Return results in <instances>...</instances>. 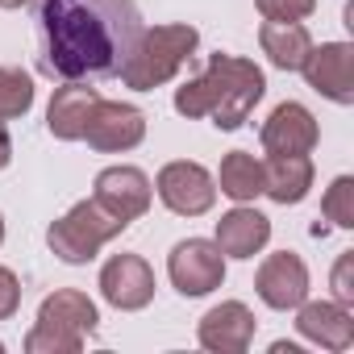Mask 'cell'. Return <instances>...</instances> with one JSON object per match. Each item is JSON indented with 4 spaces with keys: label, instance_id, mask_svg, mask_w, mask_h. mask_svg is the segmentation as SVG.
<instances>
[{
    "label": "cell",
    "instance_id": "obj_1",
    "mask_svg": "<svg viewBox=\"0 0 354 354\" xmlns=\"http://www.w3.org/2000/svg\"><path fill=\"white\" fill-rule=\"evenodd\" d=\"M133 0H38V67L59 80H104L142 38Z\"/></svg>",
    "mask_w": 354,
    "mask_h": 354
},
{
    "label": "cell",
    "instance_id": "obj_2",
    "mask_svg": "<svg viewBox=\"0 0 354 354\" xmlns=\"http://www.w3.org/2000/svg\"><path fill=\"white\" fill-rule=\"evenodd\" d=\"M267 80L250 59L238 55H209L205 75L188 80L180 92H175V113L184 117H213L217 129H238L254 104L263 100Z\"/></svg>",
    "mask_w": 354,
    "mask_h": 354
},
{
    "label": "cell",
    "instance_id": "obj_3",
    "mask_svg": "<svg viewBox=\"0 0 354 354\" xmlns=\"http://www.w3.org/2000/svg\"><path fill=\"white\" fill-rule=\"evenodd\" d=\"M201 46V34L192 26H154V30H142L133 55L125 59V67L117 71L125 88L133 92H150L158 84H167L175 71H180L192 50Z\"/></svg>",
    "mask_w": 354,
    "mask_h": 354
},
{
    "label": "cell",
    "instance_id": "obj_4",
    "mask_svg": "<svg viewBox=\"0 0 354 354\" xmlns=\"http://www.w3.org/2000/svg\"><path fill=\"white\" fill-rule=\"evenodd\" d=\"M121 230H125L121 217H113L96 201H80L67 217H59L46 230V242L63 263H92L100 254V246H109Z\"/></svg>",
    "mask_w": 354,
    "mask_h": 354
},
{
    "label": "cell",
    "instance_id": "obj_5",
    "mask_svg": "<svg viewBox=\"0 0 354 354\" xmlns=\"http://www.w3.org/2000/svg\"><path fill=\"white\" fill-rule=\"evenodd\" d=\"M167 275L184 296H209L213 288L225 283V254L209 238H188V242H180L171 250Z\"/></svg>",
    "mask_w": 354,
    "mask_h": 354
},
{
    "label": "cell",
    "instance_id": "obj_6",
    "mask_svg": "<svg viewBox=\"0 0 354 354\" xmlns=\"http://www.w3.org/2000/svg\"><path fill=\"white\" fill-rule=\"evenodd\" d=\"M154 188H158V201H162L171 213H180V217H201V213H209L213 201H217L213 175H209L201 162H188V158L167 162V167L158 171Z\"/></svg>",
    "mask_w": 354,
    "mask_h": 354
},
{
    "label": "cell",
    "instance_id": "obj_7",
    "mask_svg": "<svg viewBox=\"0 0 354 354\" xmlns=\"http://www.w3.org/2000/svg\"><path fill=\"white\" fill-rule=\"evenodd\" d=\"M308 88L329 96L333 104H354V46L350 42H321L300 63Z\"/></svg>",
    "mask_w": 354,
    "mask_h": 354
},
{
    "label": "cell",
    "instance_id": "obj_8",
    "mask_svg": "<svg viewBox=\"0 0 354 354\" xmlns=\"http://www.w3.org/2000/svg\"><path fill=\"white\" fill-rule=\"evenodd\" d=\"M146 138V117L133 109V104H121V100H96L88 125H84V142L92 150H133L138 142Z\"/></svg>",
    "mask_w": 354,
    "mask_h": 354
},
{
    "label": "cell",
    "instance_id": "obj_9",
    "mask_svg": "<svg viewBox=\"0 0 354 354\" xmlns=\"http://www.w3.org/2000/svg\"><path fill=\"white\" fill-rule=\"evenodd\" d=\"M100 296L121 313H138L154 300V271L138 254H113L100 267Z\"/></svg>",
    "mask_w": 354,
    "mask_h": 354
},
{
    "label": "cell",
    "instance_id": "obj_10",
    "mask_svg": "<svg viewBox=\"0 0 354 354\" xmlns=\"http://www.w3.org/2000/svg\"><path fill=\"white\" fill-rule=\"evenodd\" d=\"M92 201L129 225V221H138L150 209V180H146V171H138V167H104L96 175Z\"/></svg>",
    "mask_w": 354,
    "mask_h": 354
},
{
    "label": "cell",
    "instance_id": "obj_11",
    "mask_svg": "<svg viewBox=\"0 0 354 354\" xmlns=\"http://www.w3.org/2000/svg\"><path fill=\"white\" fill-rule=\"evenodd\" d=\"M254 292H259V300L267 308H279V313L296 308L308 296V267H304V259L292 254V250L271 254L259 267V275H254Z\"/></svg>",
    "mask_w": 354,
    "mask_h": 354
},
{
    "label": "cell",
    "instance_id": "obj_12",
    "mask_svg": "<svg viewBox=\"0 0 354 354\" xmlns=\"http://www.w3.org/2000/svg\"><path fill=\"white\" fill-rule=\"evenodd\" d=\"M317 138H321L317 117L296 100H283L263 121V150L267 154H308L317 146Z\"/></svg>",
    "mask_w": 354,
    "mask_h": 354
},
{
    "label": "cell",
    "instance_id": "obj_13",
    "mask_svg": "<svg viewBox=\"0 0 354 354\" xmlns=\"http://www.w3.org/2000/svg\"><path fill=\"white\" fill-rule=\"evenodd\" d=\"M196 337H201L205 350L242 354V350L254 342V313H250L242 300H225V304H217V308H209V313L201 317Z\"/></svg>",
    "mask_w": 354,
    "mask_h": 354
},
{
    "label": "cell",
    "instance_id": "obj_14",
    "mask_svg": "<svg viewBox=\"0 0 354 354\" xmlns=\"http://www.w3.org/2000/svg\"><path fill=\"white\" fill-rule=\"evenodd\" d=\"M296 308H300L296 313V329L308 342H317L325 350H346L354 342V321H350L346 304H337V300H313V304H304L300 300Z\"/></svg>",
    "mask_w": 354,
    "mask_h": 354
},
{
    "label": "cell",
    "instance_id": "obj_15",
    "mask_svg": "<svg viewBox=\"0 0 354 354\" xmlns=\"http://www.w3.org/2000/svg\"><path fill=\"white\" fill-rule=\"evenodd\" d=\"M96 100H100L96 88H88V84H80V80H67V88H59V92L50 96V109H46L50 133H55L59 142H80L88 117H92V109H96Z\"/></svg>",
    "mask_w": 354,
    "mask_h": 354
},
{
    "label": "cell",
    "instance_id": "obj_16",
    "mask_svg": "<svg viewBox=\"0 0 354 354\" xmlns=\"http://www.w3.org/2000/svg\"><path fill=\"white\" fill-rule=\"evenodd\" d=\"M267 238H271V221H267L259 209L238 205V209H230V213L217 221V246H221V254H230V259H254V254L267 246Z\"/></svg>",
    "mask_w": 354,
    "mask_h": 354
},
{
    "label": "cell",
    "instance_id": "obj_17",
    "mask_svg": "<svg viewBox=\"0 0 354 354\" xmlns=\"http://www.w3.org/2000/svg\"><path fill=\"white\" fill-rule=\"evenodd\" d=\"M313 188V162L308 154H271L263 162V192L275 205H300Z\"/></svg>",
    "mask_w": 354,
    "mask_h": 354
},
{
    "label": "cell",
    "instance_id": "obj_18",
    "mask_svg": "<svg viewBox=\"0 0 354 354\" xmlns=\"http://www.w3.org/2000/svg\"><path fill=\"white\" fill-rule=\"evenodd\" d=\"M259 46L263 55L279 67V71H300L304 55L313 50V38L300 21H263L259 30Z\"/></svg>",
    "mask_w": 354,
    "mask_h": 354
},
{
    "label": "cell",
    "instance_id": "obj_19",
    "mask_svg": "<svg viewBox=\"0 0 354 354\" xmlns=\"http://www.w3.org/2000/svg\"><path fill=\"white\" fill-rule=\"evenodd\" d=\"M38 321L59 325V329H71V333H92V329H96V321H100V313H96V304H92L84 292L63 288V292H55V296H46V300H42Z\"/></svg>",
    "mask_w": 354,
    "mask_h": 354
},
{
    "label": "cell",
    "instance_id": "obj_20",
    "mask_svg": "<svg viewBox=\"0 0 354 354\" xmlns=\"http://www.w3.org/2000/svg\"><path fill=\"white\" fill-rule=\"evenodd\" d=\"M217 184L230 201L238 205H250L254 196H263V162L246 150H230L221 158V175H217Z\"/></svg>",
    "mask_w": 354,
    "mask_h": 354
},
{
    "label": "cell",
    "instance_id": "obj_21",
    "mask_svg": "<svg viewBox=\"0 0 354 354\" xmlns=\"http://www.w3.org/2000/svg\"><path fill=\"white\" fill-rule=\"evenodd\" d=\"M34 109V80L21 67H0V121L26 117Z\"/></svg>",
    "mask_w": 354,
    "mask_h": 354
},
{
    "label": "cell",
    "instance_id": "obj_22",
    "mask_svg": "<svg viewBox=\"0 0 354 354\" xmlns=\"http://www.w3.org/2000/svg\"><path fill=\"white\" fill-rule=\"evenodd\" d=\"M26 350L30 354H80L84 350V333H71V329L38 321L30 329V337H26Z\"/></svg>",
    "mask_w": 354,
    "mask_h": 354
},
{
    "label": "cell",
    "instance_id": "obj_23",
    "mask_svg": "<svg viewBox=\"0 0 354 354\" xmlns=\"http://www.w3.org/2000/svg\"><path fill=\"white\" fill-rule=\"evenodd\" d=\"M321 213L337 230H350L354 225V180H350V175H337V180L329 184V192L321 201Z\"/></svg>",
    "mask_w": 354,
    "mask_h": 354
},
{
    "label": "cell",
    "instance_id": "obj_24",
    "mask_svg": "<svg viewBox=\"0 0 354 354\" xmlns=\"http://www.w3.org/2000/svg\"><path fill=\"white\" fill-rule=\"evenodd\" d=\"M317 9V0H259V13L267 21H304Z\"/></svg>",
    "mask_w": 354,
    "mask_h": 354
},
{
    "label": "cell",
    "instance_id": "obj_25",
    "mask_svg": "<svg viewBox=\"0 0 354 354\" xmlns=\"http://www.w3.org/2000/svg\"><path fill=\"white\" fill-rule=\"evenodd\" d=\"M333 300L337 304H350L354 300V250H346L333 267Z\"/></svg>",
    "mask_w": 354,
    "mask_h": 354
},
{
    "label": "cell",
    "instance_id": "obj_26",
    "mask_svg": "<svg viewBox=\"0 0 354 354\" xmlns=\"http://www.w3.org/2000/svg\"><path fill=\"white\" fill-rule=\"evenodd\" d=\"M21 304V283L9 267H0V321H9Z\"/></svg>",
    "mask_w": 354,
    "mask_h": 354
},
{
    "label": "cell",
    "instance_id": "obj_27",
    "mask_svg": "<svg viewBox=\"0 0 354 354\" xmlns=\"http://www.w3.org/2000/svg\"><path fill=\"white\" fill-rule=\"evenodd\" d=\"M9 158H13V138H9V129H5V121H0V171L9 167Z\"/></svg>",
    "mask_w": 354,
    "mask_h": 354
},
{
    "label": "cell",
    "instance_id": "obj_28",
    "mask_svg": "<svg viewBox=\"0 0 354 354\" xmlns=\"http://www.w3.org/2000/svg\"><path fill=\"white\" fill-rule=\"evenodd\" d=\"M21 5H30V0H0V9H21Z\"/></svg>",
    "mask_w": 354,
    "mask_h": 354
},
{
    "label": "cell",
    "instance_id": "obj_29",
    "mask_svg": "<svg viewBox=\"0 0 354 354\" xmlns=\"http://www.w3.org/2000/svg\"><path fill=\"white\" fill-rule=\"evenodd\" d=\"M0 242H5V217H0Z\"/></svg>",
    "mask_w": 354,
    "mask_h": 354
},
{
    "label": "cell",
    "instance_id": "obj_30",
    "mask_svg": "<svg viewBox=\"0 0 354 354\" xmlns=\"http://www.w3.org/2000/svg\"><path fill=\"white\" fill-rule=\"evenodd\" d=\"M0 350H5V346H0Z\"/></svg>",
    "mask_w": 354,
    "mask_h": 354
}]
</instances>
